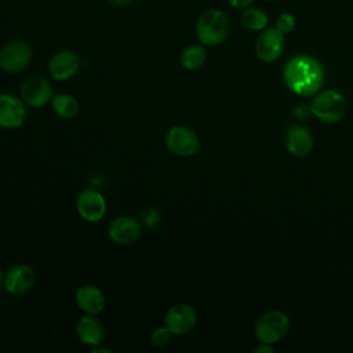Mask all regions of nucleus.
<instances>
[{
    "instance_id": "4468645a",
    "label": "nucleus",
    "mask_w": 353,
    "mask_h": 353,
    "mask_svg": "<svg viewBox=\"0 0 353 353\" xmlns=\"http://www.w3.org/2000/svg\"><path fill=\"white\" fill-rule=\"evenodd\" d=\"M284 46V34L276 26L265 28L255 41V54L263 62H274L281 57Z\"/></svg>"
},
{
    "instance_id": "20e7f679",
    "label": "nucleus",
    "mask_w": 353,
    "mask_h": 353,
    "mask_svg": "<svg viewBox=\"0 0 353 353\" xmlns=\"http://www.w3.org/2000/svg\"><path fill=\"white\" fill-rule=\"evenodd\" d=\"M290 328V319L281 310H268L259 316L254 331L262 343H276L283 339Z\"/></svg>"
},
{
    "instance_id": "6ab92c4d",
    "label": "nucleus",
    "mask_w": 353,
    "mask_h": 353,
    "mask_svg": "<svg viewBox=\"0 0 353 353\" xmlns=\"http://www.w3.org/2000/svg\"><path fill=\"white\" fill-rule=\"evenodd\" d=\"M52 112L61 119H73L80 110V103L72 94H55L50 102Z\"/></svg>"
},
{
    "instance_id": "cd10ccee",
    "label": "nucleus",
    "mask_w": 353,
    "mask_h": 353,
    "mask_svg": "<svg viewBox=\"0 0 353 353\" xmlns=\"http://www.w3.org/2000/svg\"><path fill=\"white\" fill-rule=\"evenodd\" d=\"M3 276H4V272H3V269L0 266V288L3 287Z\"/></svg>"
},
{
    "instance_id": "423d86ee",
    "label": "nucleus",
    "mask_w": 353,
    "mask_h": 353,
    "mask_svg": "<svg viewBox=\"0 0 353 353\" xmlns=\"http://www.w3.org/2000/svg\"><path fill=\"white\" fill-rule=\"evenodd\" d=\"M33 58V50L25 40H11L0 47V69L6 73L23 72Z\"/></svg>"
},
{
    "instance_id": "f257e3e1",
    "label": "nucleus",
    "mask_w": 353,
    "mask_h": 353,
    "mask_svg": "<svg viewBox=\"0 0 353 353\" xmlns=\"http://www.w3.org/2000/svg\"><path fill=\"white\" fill-rule=\"evenodd\" d=\"M283 79L292 92L301 97H309L321 88L324 83V68L312 55H295L285 63Z\"/></svg>"
},
{
    "instance_id": "9d476101",
    "label": "nucleus",
    "mask_w": 353,
    "mask_h": 353,
    "mask_svg": "<svg viewBox=\"0 0 353 353\" xmlns=\"http://www.w3.org/2000/svg\"><path fill=\"white\" fill-rule=\"evenodd\" d=\"M19 97L29 108H44L54 97L51 83L43 76H30L19 87Z\"/></svg>"
},
{
    "instance_id": "7ed1b4c3",
    "label": "nucleus",
    "mask_w": 353,
    "mask_h": 353,
    "mask_svg": "<svg viewBox=\"0 0 353 353\" xmlns=\"http://www.w3.org/2000/svg\"><path fill=\"white\" fill-rule=\"evenodd\" d=\"M164 145L167 150L176 157H192L200 149V138L197 132L182 124L170 127L164 135Z\"/></svg>"
},
{
    "instance_id": "412c9836",
    "label": "nucleus",
    "mask_w": 353,
    "mask_h": 353,
    "mask_svg": "<svg viewBox=\"0 0 353 353\" xmlns=\"http://www.w3.org/2000/svg\"><path fill=\"white\" fill-rule=\"evenodd\" d=\"M161 221V212L159 211V208L156 207H148L142 211L139 222L142 225V228L146 229H153L156 228Z\"/></svg>"
},
{
    "instance_id": "b1692460",
    "label": "nucleus",
    "mask_w": 353,
    "mask_h": 353,
    "mask_svg": "<svg viewBox=\"0 0 353 353\" xmlns=\"http://www.w3.org/2000/svg\"><path fill=\"white\" fill-rule=\"evenodd\" d=\"M229 4L236 10H244L252 4L254 0H228Z\"/></svg>"
},
{
    "instance_id": "1a4fd4ad",
    "label": "nucleus",
    "mask_w": 353,
    "mask_h": 353,
    "mask_svg": "<svg viewBox=\"0 0 353 353\" xmlns=\"http://www.w3.org/2000/svg\"><path fill=\"white\" fill-rule=\"evenodd\" d=\"M28 119V105L21 97L11 92H0V128L17 130Z\"/></svg>"
},
{
    "instance_id": "9b49d317",
    "label": "nucleus",
    "mask_w": 353,
    "mask_h": 353,
    "mask_svg": "<svg viewBox=\"0 0 353 353\" xmlns=\"http://www.w3.org/2000/svg\"><path fill=\"white\" fill-rule=\"evenodd\" d=\"M36 284V272L28 263L10 266L3 276V288L14 296L28 294Z\"/></svg>"
},
{
    "instance_id": "393cba45",
    "label": "nucleus",
    "mask_w": 353,
    "mask_h": 353,
    "mask_svg": "<svg viewBox=\"0 0 353 353\" xmlns=\"http://www.w3.org/2000/svg\"><path fill=\"white\" fill-rule=\"evenodd\" d=\"M109 3H112L113 6H119V7H127L134 4L137 0H108Z\"/></svg>"
},
{
    "instance_id": "5701e85b",
    "label": "nucleus",
    "mask_w": 353,
    "mask_h": 353,
    "mask_svg": "<svg viewBox=\"0 0 353 353\" xmlns=\"http://www.w3.org/2000/svg\"><path fill=\"white\" fill-rule=\"evenodd\" d=\"M276 29L283 34L291 33L296 26V19L291 12H281L276 19Z\"/></svg>"
},
{
    "instance_id": "2eb2a0df",
    "label": "nucleus",
    "mask_w": 353,
    "mask_h": 353,
    "mask_svg": "<svg viewBox=\"0 0 353 353\" xmlns=\"http://www.w3.org/2000/svg\"><path fill=\"white\" fill-rule=\"evenodd\" d=\"M74 302L84 314H101L106 307L103 291L94 284H83L74 292Z\"/></svg>"
},
{
    "instance_id": "dca6fc26",
    "label": "nucleus",
    "mask_w": 353,
    "mask_h": 353,
    "mask_svg": "<svg viewBox=\"0 0 353 353\" xmlns=\"http://www.w3.org/2000/svg\"><path fill=\"white\" fill-rule=\"evenodd\" d=\"M76 335L83 345L94 347L102 345L105 338V327L98 316L84 314L77 320Z\"/></svg>"
},
{
    "instance_id": "aec40b11",
    "label": "nucleus",
    "mask_w": 353,
    "mask_h": 353,
    "mask_svg": "<svg viewBox=\"0 0 353 353\" xmlns=\"http://www.w3.org/2000/svg\"><path fill=\"white\" fill-rule=\"evenodd\" d=\"M240 22L243 25L244 29L251 30V32H261L268 26L269 18L268 14L258 8V7H247L243 10L241 17H240Z\"/></svg>"
},
{
    "instance_id": "0eeeda50",
    "label": "nucleus",
    "mask_w": 353,
    "mask_h": 353,
    "mask_svg": "<svg viewBox=\"0 0 353 353\" xmlns=\"http://www.w3.org/2000/svg\"><path fill=\"white\" fill-rule=\"evenodd\" d=\"M76 211L83 221L95 223L103 219L108 210L105 196L95 188H85L76 197Z\"/></svg>"
},
{
    "instance_id": "bb28decb",
    "label": "nucleus",
    "mask_w": 353,
    "mask_h": 353,
    "mask_svg": "<svg viewBox=\"0 0 353 353\" xmlns=\"http://www.w3.org/2000/svg\"><path fill=\"white\" fill-rule=\"evenodd\" d=\"M99 352H101V353H112V349L103 347V346H101V345L91 347V353H99Z\"/></svg>"
},
{
    "instance_id": "a211bd4d",
    "label": "nucleus",
    "mask_w": 353,
    "mask_h": 353,
    "mask_svg": "<svg viewBox=\"0 0 353 353\" xmlns=\"http://www.w3.org/2000/svg\"><path fill=\"white\" fill-rule=\"evenodd\" d=\"M207 59L205 46L200 44H189L179 54V63L185 70L194 72L199 70Z\"/></svg>"
},
{
    "instance_id": "6e6552de",
    "label": "nucleus",
    "mask_w": 353,
    "mask_h": 353,
    "mask_svg": "<svg viewBox=\"0 0 353 353\" xmlns=\"http://www.w3.org/2000/svg\"><path fill=\"white\" fill-rule=\"evenodd\" d=\"M163 324L170 330L172 335L179 336L189 334L197 324V312L189 303H174L167 309Z\"/></svg>"
},
{
    "instance_id": "ddd939ff",
    "label": "nucleus",
    "mask_w": 353,
    "mask_h": 353,
    "mask_svg": "<svg viewBox=\"0 0 353 353\" xmlns=\"http://www.w3.org/2000/svg\"><path fill=\"white\" fill-rule=\"evenodd\" d=\"M142 234V225L139 219L131 215H119L108 225L109 239L119 245H131Z\"/></svg>"
},
{
    "instance_id": "f03ea898",
    "label": "nucleus",
    "mask_w": 353,
    "mask_h": 353,
    "mask_svg": "<svg viewBox=\"0 0 353 353\" xmlns=\"http://www.w3.org/2000/svg\"><path fill=\"white\" fill-rule=\"evenodd\" d=\"M230 30L228 15L219 8H208L200 14L196 22V37L205 47H215L223 43Z\"/></svg>"
},
{
    "instance_id": "f8f14e48",
    "label": "nucleus",
    "mask_w": 353,
    "mask_h": 353,
    "mask_svg": "<svg viewBox=\"0 0 353 353\" xmlns=\"http://www.w3.org/2000/svg\"><path fill=\"white\" fill-rule=\"evenodd\" d=\"M81 61L72 50H59L51 55L47 63V70L51 79L57 81H68L80 70Z\"/></svg>"
},
{
    "instance_id": "4be33fe9",
    "label": "nucleus",
    "mask_w": 353,
    "mask_h": 353,
    "mask_svg": "<svg viewBox=\"0 0 353 353\" xmlns=\"http://www.w3.org/2000/svg\"><path fill=\"white\" fill-rule=\"evenodd\" d=\"M172 336V334L170 332V330L163 324L160 327L153 328V331L150 332V345L154 347H163L165 345H168L170 338Z\"/></svg>"
},
{
    "instance_id": "39448f33",
    "label": "nucleus",
    "mask_w": 353,
    "mask_h": 353,
    "mask_svg": "<svg viewBox=\"0 0 353 353\" xmlns=\"http://www.w3.org/2000/svg\"><path fill=\"white\" fill-rule=\"evenodd\" d=\"M310 112L320 121L332 124L345 116L346 102L339 92L334 90H325L314 97L310 105Z\"/></svg>"
},
{
    "instance_id": "a878e982",
    "label": "nucleus",
    "mask_w": 353,
    "mask_h": 353,
    "mask_svg": "<svg viewBox=\"0 0 353 353\" xmlns=\"http://www.w3.org/2000/svg\"><path fill=\"white\" fill-rule=\"evenodd\" d=\"M254 352L255 353H272L273 349L269 346V343H261Z\"/></svg>"
},
{
    "instance_id": "f3484780",
    "label": "nucleus",
    "mask_w": 353,
    "mask_h": 353,
    "mask_svg": "<svg viewBox=\"0 0 353 353\" xmlns=\"http://www.w3.org/2000/svg\"><path fill=\"white\" fill-rule=\"evenodd\" d=\"M285 148L295 157H305L313 149V137L302 125H291L285 137Z\"/></svg>"
},
{
    "instance_id": "c85d7f7f",
    "label": "nucleus",
    "mask_w": 353,
    "mask_h": 353,
    "mask_svg": "<svg viewBox=\"0 0 353 353\" xmlns=\"http://www.w3.org/2000/svg\"><path fill=\"white\" fill-rule=\"evenodd\" d=\"M269 1H273V0H269Z\"/></svg>"
}]
</instances>
